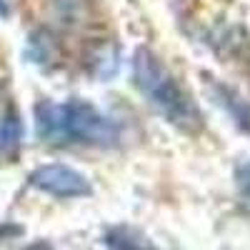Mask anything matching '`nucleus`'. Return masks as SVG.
Returning <instances> with one entry per match:
<instances>
[{"mask_svg":"<svg viewBox=\"0 0 250 250\" xmlns=\"http://www.w3.org/2000/svg\"><path fill=\"white\" fill-rule=\"evenodd\" d=\"M133 80L135 88L148 98L150 105L180 130H198L203 118L188 93L175 83L168 68L148 48H140L133 55Z\"/></svg>","mask_w":250,"mask_h":250,"instance_id":"f03ea898","label":"nucleus"},{"mask_svg":"<svg viewBox=\"0 0 250 250\" xmlns=\"http://www.w3.org/2000/svg\"><path fill=\"white\" fill-rule=\"evenodd\" d=\"M30 185L55 198H83V195H90L93 190L85 175H80L78 170L68 168V165H58V163L38 168L30 175Z\"/></svg>","mask_w":250,"mask_h":250,"instance_id":"7ed1b4c3","label":"nucleus"},{"mask_svg":"<svg viewBox=\"0 0 250 250\" xmlns=\"http://www.w3.org/2000/svg\"><path fill=\"white\" fill-rule=\"evenodd\" d=\"M105 245L110 250H158L140 230L130 225H115L105 233Z\"/></svg>","mask_w":250,"mask_h":250,"instance_id":"20e7f679","label":"nucleus"},{"mask_svg":"<svg viewBox=\"0 0 250 250\" xmlns=\"http://www.w3.org/2000/svg\"><path fill=\"white\" fill-rule=\"evenodd\" d=\"M220 98H223V105L228 108V113L233 115L238 128L250 133V103L245 98H240L238 93L228 90V88H220Z\"/></svg>","mask_w":250,"mask_h":250,"instance_id":"423d86ee","label":"nucleus"},{"mask_svg":"<svg viewBox=\"0 0 250 250\" xmlns=\"http://www.w3.org/2000/svg\"><path fill=\"white\" fill-rule=\"evenodd\" d=\"M20 143H23V123L15 110H8L0 120V155H15Z\"/></svg>","mask_w":250,"mask_h":250,"instance_id":"39448f33","label":"nucleus"},{"mask_svg":"<svg viewBox=\"0 0 250 250\" xmlns=\"http://www.w3.org/2000/svg\"><path fill=\"white\" fill-rule=\"evenodd\" d=\"M235 178H238V188H240V193L250 200V165H240V168L235 170Z\"/></svg>","mask_w":250,"mask_h":250,"instance_id":"0eeeda50","label":"nucleus"},{"mask_svg":"<svg viewBox=\"0 0 250 250\" xmlns=\"http://www.w3.org/2000/svg\"><path fill=\"white\" fill-rule=\"evenodd\" d=\"M35 130L48 143H83V145H115L118 125L85 100L40 103L35 108Z\"/></svg>","mask_w":250,"mask_h":250,"instance_id":"f257e3e1","label":"nucleus"},{"mask_svg":"<svg viewBox=\"0 0 250 250\" xmlns=\"http://www.w3.org/2000/svg\"><path fill=\"white\" fill-rule=\"evenodd\" d=\"M25 250H53V245H50V243H33V245H28Z\"/></svg>","mask_w":250,"mask_h":250,"instance_id":"6e6552de","label":"nucleus"}]
</instances>
